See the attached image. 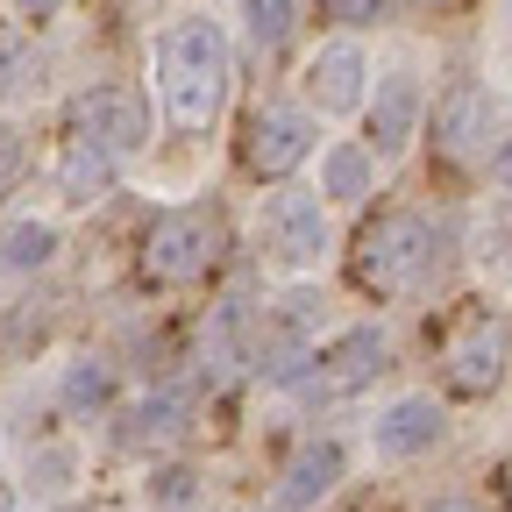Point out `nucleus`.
I'll return each mask as SVG.
<instances>
[{"label": "nucleus", "instance_id": "f257e3e1", "mask_svg": "<svg viewBox=\"0 0 512 512\" xmlns=\"http://www.w3.org/2000/svg\"><path fill=\"white\" fill-rule=\"evenodd\" d=\"M157 107L178 136H207L228 107V86H235V43L228 29L207 15V8H185L157 29Z\"/></svg>", "mask_w": 512, "mask_h": 512}, {"label": "nucleus", "instance_id": "f03ea898", "mask_svg": "<svg viewBox=\"0 0 512 512\" xmlns=\"http://www.w3.org/2000/svg\"><path fill=\"white\" fill-rule=\"evenodd\" d=\"M441 264V228L434 214L420 207H392V214H377L356 249H349V278L370 292V299H413Z\"/></svg>", "mask_w": 512, "mask_h": 512}, {"label": "nucleus", "instance_id": "7ed1b4c3", "mask_svg": "<svg viewBox=\"0 0 512 512\" xmlns=\"http://www.w3.org/2000/svg\"><path fill=\"white\" fill-rule=\"evenodd\" d=\"M256 242H264L271 271L306 285L313 271H328V256H335V214L320 207L313 185H271L264 207H256Z\"/></svg>", "mask_w": 512, "mask_h": 512}, {"label": "nucleus", "instance_id": "20e7f679", "mask_svg": "<svg viewBox=\"0 0 512 512\" xmlns=\"http://www.w3.org/2000/svg\"><path fill=\"white\" fill-rule=\"evenodd\" d=\"M214 264H221V228H214V214H200V207L157 214V221L143 228V242H136V271H143V285H157V292L207 285Z\"/></svg>", "mask_w": 512, "mask_h": 512}, {"label": "nucleus", "instance_id": "39448f33", "mask_svg": "<svg viewBox=\"0 0 512 512\" xmlns=\"http://www.w3.org/2000/svg\"><path fill=\"white\" fill-rule=\"evenodd\" d=\"M235 157L256 185H292L299 164L320 157V121L299 107V100H256L242 114V136H235Z\"/></svg>", "mask_w": 512, "mask_h": 512}, {"label": "nucleus", "instance_id": "423d86ee", "mask_svg": "<svg viewBox=\"0 0 512 512\" xmlns=\"http://www.w3.org/2000/svg\"><path fill=\"white\" fill-rule=\"evenodd\" d=\"M512 377V320L498 306H470L441 342V384L456 399H498Z\"/></svg>", "mask_w": 512, "mask_h": 512}, {"label": "nucleus", "instance_id": "0eeeda50", "mask_svg": "<svg viewBox=\"0 0 512 512\" xmlns=\"http://www.w3.org/2000/svg\"><path fill=\"white\" fill-rule=\"evenodd\" d=\"M384 370H392V335L370 328V320H356V328H328V335H320L292 384L313 392V399H349V392H363V384H377Z\"/></svg>", "mask_w": 512, "mask_h": 512}, {"label": "nucleus", "instance_id": "6e6552de", "mask_svg": "<svg viewBox=\"0 0 512 512\" xmlns=\"http://www.w3.org/2000/svg\"><path fill=\"white\" fill-rule=\"evenodd\" d=\"M72 136L100 143L114 164L143 157V150H150V136H157L150 93H143V86H128V79H100V86H86V93L72 100Z\"/></svg>", "mask_w": 512, "mask_h": 512}, {"label": "nucleus", "instance_id": "1a4fd4ad", "mask_svg": "<svg viewBox=\"0 0 512 512\" xmlns=\"http://www.w3.org/2000/svg\"><path fill=\"white\" fill-rule=\"evenodd\" d=\"M320 335H328V299H320L313 285H285L264 306V320H256V370H264L271 384H292Z\"/></svg>", "mask_w": 512, "mask_h": 512}, {"label": "nucleus", "instance_id": "9d476101", "mask_svg": "<svg viewBox=\"0 0 512 512\" xmlns=\"http://www.w3.org/2000/svg\"><path fill=\"white\" fill-rule=\"evenodd\" d=\"M420 121H427V79H420V64H392V72H377L370 79V100H363V150H370V164H399L420 143Z\"/></svg>", "mask_w": 512, "mask_h": 512}, {"label": "nucleus", "instance_id": "9b49d317", "mask_svg": "<svg viewBox=\"0 0 512 512\" xmlns=\"http://www.w3.org/2000/svg\"><path fill=\"white\" fill-rule=\"evenodd\" d=\"M370 79H377L370 43H363V36H328V43L306 57V72H299V93H306L299 107H306L313 121H349V114H363Z\"/></svg>", "mask_w": 512, "mask_h": 512}, {"label": "nucleus", "instance_id": "f8f14e48", "mask_svg": "<svg viewBox=\"0 0 512 512\" xmlns=\"http://www.w3.org/2000/svg\"><path fill=\"white\" fill-rule=\"evenodd\" d=\"M491 128H498L491 86H484V79H448V93H441V100H427L420 136H427L448 164H477V157L491 150Z\"/></svg>", "mask_w": 512, "mask_h": 512}, {"label": "nucleus", "instance_id": "ddd939ff", "mask_svg": "<svg viewBox=\"0 0 512 512\" xmlns=\"http://www.w3.org/2000/svg\"><path fill=\"white\" fill-rule=\"evenodd\" d=\"M448 441V406L434 392H399L384 399L377 420H370V456L377 463H420Z\"/></svg>", "mask_w": 512, "mask_h": 512}, {"label": "nucleus", "instance_id": "4468645a", "mask_svg": "<svg viewBox=\"0 0 512 512\" xmlns=\"http://www.w3.org/2000/svg\"><path fill=\"white\" fill-rule=\"evenodd\" d=\"M342 477H349L342 441H335V434H313V441L292 448V463L278 470V484H271V512H320V505L342 491Z\"/></svg>", "mask_w": 512, "mask_h": 512}, {"label": "nucleus", "instance_id": "2eb2a0df", "mask_svg": "<svg viewBox=\"0 0 512 512\" xmlns=\"http://www.w3.org/2000/svg\"><path fill=\"white\" fill-rule=\"evenodd\" d=\"M200 363H207V377L214 384H228V377H242L249 363H256V313H249V299H214L207 306V335H200Z\"/></svg>", "mask_w": 512, "mask_h": 512}, {"label": "nucleus", "instance_id": "dca6fc26", "mask_svg": "<svg viewBox=\"0 0 512 512\" xmlns=\"http://www.w3.org/2000/svg\"><path fill=\"white\" fill-rule=\"evenodd\" d=\"M114 185H121V164H114L100 143H86V136H64V143H57V157H50V192H57L64 207H100Z\"/></svg>", "mask_w": 512, "mask_h": 512}, {"label": "nucleus", "instance_id": "f3484780", "mask_svg": "<svg viewBox=\"0 0 512 512\" xmlns=\"http://www.w3.org/2000/svg\"><path fill=\"white\" fill-rule=\"evenodd\" d=\"M313 192H320V207H328V214H335V207H363L370 192H377V164H370V150L349 143V136L328 143V150H320V185H313Z\"/></svg>", "mask_w": 512, "mask_h": 512}, {"label": "nucleus", "instance_id": "a211bd4d", "mask_svg": "<svg viewBox=\"0 0 512 512\" xmlns=\"http://www.w3.org/2000/svg\"><path fill=\"white\" fill-rule=\"evenodd\" d=\"M114 392H121V377H114V363L93 356V349H79L72 363L57 370V406L72 413V420H100V413L114 406Z\"/></svg>", "mask_w": 512, "mask_h": 512}, {"label": "nucleus", "instance_id": "6ab92c4d", "mask_svg": "<svg viewBox=\"0 0 512 512\" xmlns=\"http://www.w3.org/2000/svg\"><path fill=\"white\" fill-rule=\"evenodd\" d=\"M64 256V228L57 221H36V214H15L8 228H0V271L8 278H36L50 271Z\"/></svg>", "mask_w": 512, "mask_h": 512}, {"label": "nucleus", "instance_id": "aec40b11", "mask_svg": "<svg viewBox=\"0 0 512 512\" xmlns=\"http://www.w3.org/2000/svg\"><path fill=\"white\" fill-rule=\"evenodd\" d=\"M299 36V0H242V43L256 57H285Z\"/></svg>", "mask_w": 512, "mask_h": 512}, {"label": "nucleus", "instance_id": "412c9836", "mask_svg": "<svg viewBox=\"0 0 512 512\" xmlns=\"http://www.w3.org/2000/svg\"><path fill=\"white\" fill-rule=\"evenodd\" d=\"M185 406H192V392L185 384H157V392L128 413V427H121V441L128 448H143V441H171L178 427H185Z\"/></svg>", "mask_w": 512, "mask_h": 512}, {"label": "nucleus", "instance_id": "4be33fe9", "mask_svg": "<svg viewBox=\"0 0 512 512\" xmlns=\"http://www.w3.org/2000/svg\"><path fill=\"white\" fill-rule=\"evenodd\" d=\"M36 86H43V50H36V36L15 29V22H0V100H29Z\"/></svg>", "mask_w": 512, "mask_h": 512}, {"label": "nucleus", "instance_id": "5701e85b", "mask_svg": "<svg viewBox=\"0 0 512 512\" xmlns=\"http://www.w3.org/2000/svg\"><path fill=\"white\" fill-rule=\"evenodd\" d=\"M328 22H342L335 36H363L377 22H392V0H328Z\"/></svg>", "mask_w": 512, "mask_h": 512}, {"label": "nucleus", "instance_id": "b1692460", "mask_svg": "<svg viewBox=\"0 0 512 512\" xmlns=\"http://www.w3.org/2000/svg\"><path fill=\"white\" fill-rule=\"evenodd\" d=\"M64 8H72V0H8V22L36 36V29H50V22H57Z\"/></svg>", "mask_w": 512, "mask_h": 512}, {"label": "nucleus", "instance_id": "393cba45", "mask_svg": "<svg viewBox=\"0 0 512 512\" xmlns=\"http://www.w3.org/2000/svg\"><path fill=\"white\" fill-rule=\"evenodd\" d=\"M484 171H491V192H498V200H512V128L484 150Z\"/></svg>", "mask_w": 512, "mask_h": 512}, {"label": "nucleus", "instance_id": "a878e982", "mask_svg": "<svg viewBox=\"0 0 512 512\" xmlns=\"http://www.w3.org/2000/svg\"><path fill=\"white\" fill-rule=\"evenodd\" d=\"M427 512H491V505H477V498H463V491H448V498H434Z\"/></svg>", "mask_w": 512, "mask_h": 512}, {"label": "nucleus", "instance_id": "bb28decb", "mask_svg": "<svg viewBox=\"0 0 512 512\" xmlns=\"http://www.w3.org/2000/svg\"><path fill=\"white\" fill-rule=\"evenodd\" d=\"M491 484H498V505H505V512H512V456H505V463H498V477H491Z\"/></svg>", "mask_w": 512, "mask_h": 512}, {"label": "nucleus", "instance_id": "cd10ccee", "mask_svg": "<svg viewBox=\"0 0 512 512\" xmlns=\"http://www.w3.org/2000/svg\"><path fill=\"white\" fill-rule=\"evenodd\" d=\"M0 512H8V505H0Z\"/></svg>", "mask_w": 512, "mask_h": 512}]
</instances>
